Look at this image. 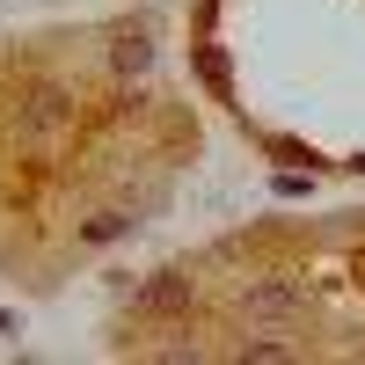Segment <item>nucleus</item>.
I'll return each instance as SVG.
<instances>
[{"label": "nucleus", "instance_id": "f257e3e1", "mask_svg": "<svg viewBox=\"0 0 365 365\" xmlns=\"http://www.w3.org/2000/svg\"><path fill=\"white\" fill-rule=\"evenodd\" d=\"M249 314H256V322L292 314V285H256V292H249Z\"/></svg>", "mask_w": 365, "mask_h": 365}]
</instances>
